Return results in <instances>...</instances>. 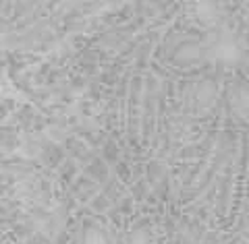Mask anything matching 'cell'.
<instances>
[{
	"label": "cell",
	"mask_w": 249,
	"mask_h": 244,
	"mask_svg": "<svg viewBox=\"0 0 249 244\" xmlns=\"http://www.w3.org/2000/svg\"><path fill=\"white\" fill-rule=\"evenodd\" d=\"M85 244H106V240H104L102 234L91 232V234H88V242H85Z\"/></svg>",
	"instance_id": "3"
},
{
	"label": "cell",
	"mask_w": 249,
	"mask_h": 244,
	"mask_svg": "<svg viewBox=\"0 0 249 244\" xmlns=\"http://www.w3.org/2000/svg\"><path fill=\"white\" fill-rule=\"evenodd\" d=\"M247 17H249V11H247Z\"/></svg>",
	"instance_id": "4"
},
{
	"label": "cell",
	"mask_w": 249,
	"mask_h": 244,
	"mask_svg": "<svg viewBox=\"0 0 249 244\" xmlns=\"http://www.w3.org/2000/svg\"><path fill=\"white\" fill-rule=\"evenodd\" d=\"M196 11H197V19H199V21L212 23V21L216 19V4L199 2V4H196Z\"/></svg>",
	"instance_id": "2"
},
{
	"label": "cell",
	"mask_w": 249,
	"mask_h": 244,
	"mask_svg": "<svg viewBox=\"0 0 249 244\" xmlns=\"http://www.w3.org/2000/svg\"><path fill=\"white\" fill-rule=\"evenodd\" d=\"M210 50H212V56L220 62H237L241 56V48H239L237 39L232 33H229V31L218 35V39Z\"/></svg>",
	"instance_id": "1"
}]
</instances>
